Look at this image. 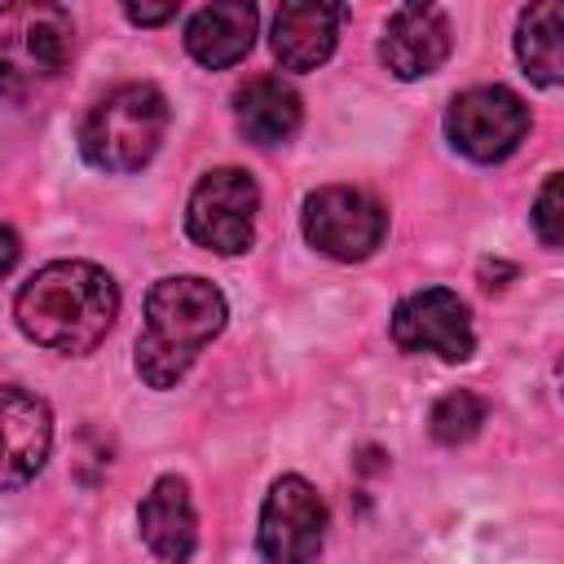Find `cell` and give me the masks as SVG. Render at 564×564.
<instances>
[{
  "instance_id": "cell-1",
  "label": "cell",
  "mask_w": 564,
  "mask_h": 564,
  "mask_svg": "<svg viewBox=\"0 0 564 564\" xmlns=\"http://www.w3.org/2000/svg\"><path fill=\"white\" fill-rule=\"evenodd\" d=\"M13 317L40 348L84 357L110 335L119 317V286L93 260H53L22 282Z\"/></svg>"
},
{
  "instance_id": "cell-2",
  "label": "cell",
  "mask_w": 564,
  "mask_h": 564,
  "mask_svg": "<svg viewBox=\"0 0 564 564\" xmlns=\"http://www.w3.org/2000/svg\"><path fill=\"white\" fill-rule=\"evenodd\" d=\"M225 295L194 273L159 278L145 295V326L137 335V375L145 388H176L194 357L225 330Z\"/></svg>"
},
{
  "instance_id": "cell-3",
  "label": "cell",
  "mask_w": 564,
  "mask_h": 564,
  "mask_svg": "<svg viewBox=\"0 0 564 564\" xmlns=\"http://www.w3.org/2000/svg\"><path fill=\"white\" fill-rule=\"evenodd\" d=\"M163 132L167 97L154 84H119L88 110L79 128V150L101 172H137L154 159Z\"/></svg>"
},
{
  "instance_id": "cell-4",
  "label": "cell",
  "mask_w": 564,
  "mask_h": 564,
  "mask_svg": "<svg viewBox=\"0 0 564 564\" xmlns=\"http://www.w3.org/2000/svg\"><path fill=\"white\" fill-rule=\"evenodd\" d=\"M75 48V22L62 4L18 0L0 9V97H26L62 75Z\"/></svg>"
},
{
  "instance_id": "cell-5",
  "label": "cell",
  "mask_w": 564,
  "mask_h": 564,
  "mask_svg": "<svg viewBox=\"0 0 564 564\" xmlns=\"http://www.w3.org/2000/svg\"><path fill=\"white\" fill-rule=\"evenodd\" d=\"M256 207H260V189H256L251 172L212 167L189 194L185 229L198 247H207L216 256H238L256 238Z\"/></svg>"
},
{
  "instance_id": "cell-6",
  "label": "cell",
  "mask_w": 564,
  "mask_h": 564,
  "mask_svg": "<svg viewBox=\"0 0 564 564\" xmlns=\"http://www.w3.org/2000/svg\"><path fill=\"white\" fill-rule=\"evenodd\" d=\"M529 132V106L502 88V84H480L467 88L449 101L445 110V137L458 154L476 163H498L507 159Z\"/></svg>"
},
{
  "instance_id": "cell-7",
  "label": "cell",
  "mask_w": 564,
  "mask_h": 564,
  "mask_svg": "<svg viewBox=\"0 0 564 564\" xmlns=\"http://www.w3.org/2000/svg\"><path fill=\"white\" fill-rule=\"evenodd\" d=\"M388 234V212L375 194L326 185L304 198V238L330 260H366Z\"/></svg>"
},
{
  "instance_id": "cell-8",
  "label": "cell",
  "mask_w": 564,
  "mask_h": 564,
  "mask_svg": "<svg viewBox=\"0 0 564 564\" xmlns=\"http://www.w3.org/2000/svg\"><path fill=\"white\" fill-rule=\"evenodd\" d=\"M326 542V502L304 476L273 480L260 511V555L269 564H313Z\"/></svg>"
},
{
  "instance_id": "cell-9",
  "label": "cell",
  "mask_w": 564,
  "mask_h": 564,
  "mask_svg": "<svg viewBox=\"0 0 564 564\" xmlns=\"http://www.w3.org/2000/svg\"><path fill=\"white\" fill-rule=\"evenodd\" d=\"M392 344L401 352H436L441 361H467L476 352L471 313L449 286H423L397 304Z\"/></svg>"
},
{
  "instance_id": "cell-10",
  "label": "cell",
  "mask_w": 564,
  "mask_h": 564,
  "mask_svg": "<svg viewBox=\"0 0 564 564\" xmlns=\"http://www.w3.org/2000/svg\"><path fill=\"white\" fill-rule=\"evenodd\" d=\"M48 449H53L48 401L18 383H0V489L31 485Z\"/></svg>"
},
{
  "instance_id": "cell-11",
  "label": "cell",
  "mask_w": 564,
  "mask_h": 564,
  "mask_svg": "<svg viewBox=\"0 0 564 564\" xmlns=\"http://www.w3.org/2000/svg\"><path fill=\"white\" fill-rule=\"evenodd\" d=\"M449 18L436 4H401L383 26L379 57L397 79H423L449 57Z\"/></svg>"
},
{
  "instance_id": "cell-12",
  "label": "cell",
  "mask_w": 564,
  "mask_h": 564,
  "mask_svg": "<svg viewBox=\"0 0 564 564\" xmlns=\"http://www.w3.org/2000/svg\"><path fill=\"white\" fill-rule=\"evenodd\" d=\"M137 524L145 546L167 560V564H185L198 546V524H194V502H189V485L181 476H159L154 489L141 498L137 507Z\"/></svg>"
},
{
  "instance_id": "cell-13",
  "label": "cell",
  "mask_w": 564,
  "mask_h": 564,
  "mask_svg": "<svg viewBox=\"0 0 564 564\" xmlns=\"http://www.w3.org/2000/svg\"><path fill=\"white\" fill-rule=\"evenodd\" d=\"M251 44H256V4H242V0L203 4L185 22V48L207 70H225V66L242 62L251 53Z\"/></svg>"
},
{
  "instance_id": "cell-14",
  "label": "cell",
  "mask_w": 564,
  "mask_h": 564,
  "mask_svg": "<svg viewBox=\"0 0 564 564\" xmlns=\"http://www.w3.org/2000/svg\"><path fill=\"white\" fill-rule=\"evenodd\" d=\"M339 4L322 0H295L282 4L273 18V57L282 70H313L335 53V31H339Z\"/></svg>"
},
{
  "instance_id": "cell-15",
  "label": "cell",
  "mask_w": 564,
  "mask_h": 564,
  "mask_svg": "<svg viewBox=\"0 0 564 564\" xmlns=\"http://www.w3.org/2000/svg\"><path fill=\"white\" fill-rule=\"evenodd\" d=\"M234 119H238L247 141L282 145V141L295 137V128L304 119V106H300V93L291 84H282L273 75H256L234 93Z\"/></svg>"
},
{
  "instance_id": "cell-16",
  "label": "cell",
  "mask_w": 564,
  "mask_h": 564,
  "mask_svg": "<svg viewBox=\"0 0 564 564\" xmlns=\"http://www.w3.org/2000/svg\"><path fill=\"white\" fill-rule=\"evenodd\" d=\"M516 53H520V66L533 84L555 88L564 79V9L555 0L529 4L520 13Z\"/></svg>"
},
{
  "instance_id": "cell-17",
  "label": "cell",
  "mask_w": 564,
  "mask_h": 564,
  "mask_svg": "<svg viewBox=\"0 0 564 564\" xmlns=\"http://www.w3.org/2000/svg\"><path fill=\"white\" fill-rule=\"evenodd\" d=\"M432 436L441 441V445H463V441H471L476 432H480V423H485V401L476 397V392H467V388H458V392H445L436 405H432Z\"/></svg>"
},
{
  "instance_id": "cell-18",
  "label": "cell",
  "mask_w": 564,
  "mask_h": 564,
  "mask_svg": "<svg viewBox=\"0 0 564 564\" xmlns=\"http://www.w3.org/2000/svg\"><path fill=\"white\" fill-rule=\"evenodd\" d=\"M533 229L542 238V247H560L564 242V176L551 172L538 203H533Z\"/></svg>"
},
{
  "instance_id": "cell-19",
  "label": "cell",
  "mask_w": 564,
  "mask_h": 564,
  "mask_svg": "<svg viewBox=\"0 0 564 564\" xmlns=\"http://www.w3.org/2000/svg\"><path fill=\"white\" fill-rule=\"evenodd\" d=\"M123 13H128V22H137V26H159V22L176 18V4H172V0H167V4H123Z\"/></svg>"
},
{
  "instance_id": "cell-20",
  "label": "cell",
  "mask_w": 564,
  "mask_h": 564,
  "mask_svg": "<svg viewBox=\"0 0 564 564\" xmlns=\"http://www.w3.org/2000/svg\"><path fill=\"white\" fill-rule=\"evenodd\" d=\"M18 251H22V247H18V234L0 225V278H4V273L18 264Z\"/></svg>"
}]
</instances>
